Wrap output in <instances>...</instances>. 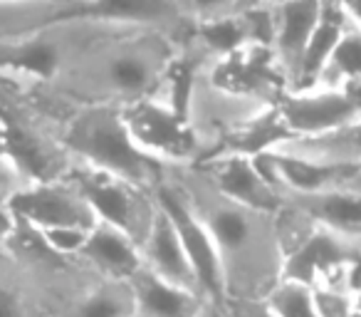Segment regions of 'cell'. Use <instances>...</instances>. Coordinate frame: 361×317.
Instances as JSON below:
<instances>
[{
	"mask_svg": "<svg viewBox=\"0 0 361 317\" xmlns=\"http://www.w3.org/2000/svg\"><path fill=\"white\" fill-rule=\"evenodd\" d=\"M341 189H349V191L361 193V167L351 169V172H349V177H346V181L341 184Z\"/></svg>",
	"mask_w": 361,
	"mask_h": 317,
	"instance_id": "cell-31",
	"label": "cell"
},
{
	"mask_svg": "<svg viewBox=\"0 0 361 317\" xmlns=\"http://www.w3.org/2000/svg\"><path fill=\"white\" fill-rule=\"evenodd\" d=\"M60 144L72 162L129 181L144 191H156L164 167L136 146L119 107H77L60 129Z\"/></svg>",
	"mask_w": 361,
	"mask_h": 317,
	"instance_id": "cell-3",
	"label": "cell"
},
{
	"mask_svg": "<svg viewBox=\"0 0 361 317\" xmlns=\"http://www.w3.org/2000/svg\"><path fill=\"white\" fill-rule=\"evenodd\" d=\"M280 206L297 213L307 226L361 238V193L349 189L297 193L280 191Z\"/></svg>",
	"mask_w": 361,
	"mask_h": 317,
	"instance_id": "cell-12",
	"label": "cell"
},
{
	"mask_svg": "<svg viewBox=\"0 0 361 317\" xmlns=\"http://www.w3.org/2000/svg\"><path fill=\"white\" fill-rule=\"evenodd\" d=\"M57 317H134V292L129 280L97 277L70 297Z\"/></svg>",
	"mask_w": 361,
	"mask_h": 317,
	"instance_id": "cell-21",
	"label": "cell"
},
{
	"mask_svg": "<svg viewBox=\"0 0 361 317\" xmlns=\"http://www.w3.org/2000/svg\"><path fill=\"white\" fill-rule=\"evenodd\" d=\"M344 92H346V95H349V97H354V100L361 104V80H359V82H354V85H349Z\"/></svg>",
	"mask_w": 361,
	"mask_h": 317,
	"instance_id": "cell-33",
	"label": "cell"
},
{
	"mask_svg": "<svg viewBox=\"0 0 361 317\" xmlns=\"http://www.w3.org/2000/svg\"><path fill=\"white\" fill-rule=\"evenodd\" d=\"M270 151L290 156V159H300V162L317 164V167L356 169L361 167V116L341 129L329 131V134L310 136V139L290 136Z\"/></svg>",
	"mask_w": 361,
	"mask_h": 317,
	"instance_id": "cell-17",
	"label": "cell"
},
{
	"mask_svg": "<svg viewBox=\"0 0 361 317\" xmlns=\"http://www.w3.org/2000/svg\"><path fill=\"white\" fill-rule=\"evenodd\" d=\"M208 181L226 198L265 213L280 211V193L257 172L252 156H218L206 164H198Z\"/></svg>",
	"mask_w": 361,
	"mask_h": 317,
	"instance_id": "cell-13",
	"label": "cell"
},
{
	"mask_svg": "<svg viewBox=\"0 0 361 317\" xmlns=\"http://www.w3.org/2000/svg\"><path fill=\"white\" fill-rule=\"evenodd\" d=\"M265 302L277 317H319L314 305V290L290 277H282L265 297Z\"/></svg>",
	"mask_w": 361,
	"mask_h": 317,
	"instance_id": "cell-23",
	"label": "cell"
},
{
	"mask_svg": "<svg viewBox=\"0 0 361 317\" xmlns=\"http://www.w3.org/2000/svg\"><path fill=\"white\" fill-rule=\"evenodd\" d=\"M341 6H344L346 16H349L351 25L361 30V0H341Z\"/></svg>",
	"mask_w": 361,
	"mask_h": 317,
	"instance_id": "cell-28",
	"label": "cell"
},
{
	"mask_svg": "<svg viewBox=\"0 0 361 317\" xmlns=\"http://www.w3.org/2000/svg\"><path fill=\"white\" fill-rule=\"evenodd\" d=\"M156 203L166 211V216L171 218L176 233H178L180 243L186 248V256L191 261L193 270H196L198 285H201L203 295L208 297V302L223 307L226 302V285H223V268H221V258L218 251L213 246L211 236H208L206 226L198 221V216L191 211L180 193L161 177V184L154 191Z\"/></svg>",
	"mask_w": 361,
	"mask_h": 317,
	"instance_id": "cell-7",
	"label": "cell"
},
{
	"mask_svg": "<svg viewBox=\"0 0 361 317\" xmlns=\"http://www.w3.org/2000/svg\"><path fill=\"white\" fill-rule=\"evenodd\" d=\"M62 179H67L82 193V198L94 211L97 221L121 228L141 246L156 213H159V203H156L154 193L77 162L70 164Z\"/></svg>",
	"mask_w": 361,
	"mask_h": 317,
	"instance_id": "cell-5",
	"label": "cell"
},
{
	"mask_svg": "<svg viewBox=\"0 0 361 317\" xmlns=\"http://www.w3.org/2000/svg\"><path fill=\"white\" fill-rule=\"evenodd\" d=\"M25 3H65V0H25Z\"/></svg>",
	"mask_w": 361,
	"mask_h": 317,
	"instance_id": "cell-35",
	"label": "cell"
},
{
	"mask_svg": "<svg viewBox=\"0 0 361 317\" xmlns=\"http://www.w3.org/2000/svg\"><path fill=\"white\" fill-rule=\"evenodd\" d=\"M139 248H141V265L146 270L164 277L166 282H173V285L183 287V290L203 295L201 285H198L196 270H193L191 261L186 256V248H183L173 223H171V218L166 216V211L161 206Z\"/></svg>",
	"mask_w": 361,
	"mask_h": 317,
	"instance_id": "cell-15",
	"label": "cell"
},
{
	"mask_svg": "<svg viewBox=\"0 0 361 317\" xmlns=\"http://www.w3.org/2000/svg\"><path fill=\"white\" fill-rule=\"evenodd\" d=\"M134 292V317H201L211 302L203 295L166 282L141 265L134 277H129Z\"/></svg>",
	"mask_w": 361,
	"mask_h": 317,
	"instance_id": "cell-18",
	"label": "cell"
},
{
	"mask_svg": "<svg viewBox=\"0 0 361 317\" xmlns=\"http://www.w3.org/2000/svg\"><path fill=\"white\" fill-rule=\"evenodd\" d=\"M70 18H87L80 0L65 3H25V0H0V42H11L18 37L50 28Z\"/></svg>",
	"mask_w": 361,
	"mask_h": 317,
	"instance_id": "cell-20",
	"label": "cell"
},
{
	"mask_svg": "<svg viewBox=\"0 0 361 317\" xmlns=\"http://www.w3.org/2000/svg\"><path fill=\"white\" fill-rule=\"evenodd\" d=\"M119 109L131 139L156 164L161 167H196L198 164L196 136L183 112L173 109L169 102L159 97H149Z\"/></svg>",
	"mask_w": 361,
	"mask_h": 317,
	"instance_id": "cell-6",
	"label": "cell"
},
{
	"mask_svg": "<svg viewBox=\"0 0 361 317\" xmlns=\"http://www.w3.org/2000/svg\"><path fill=\"white\" fill-rule=\"evenodd\" d=\"M11 233H13V216L8 213V208H6V211H0V248L8 243Z\"/></svg>",
	"mask_w": 361,
	"mask_h": 317,
	"instance_id": "cell-30",
	"label": "cell"
},
{
	"mask_svg": "<svg viewBox=\"0 0 361 317\" xmlns=\"http://www.w3.org/2000/svg\"><path fill=\"white\" fill-rule=\"evenodd\" d=\"M223 312L226 317H277L265 300H226Z\"/></svg>",
	"mask_w": 361,
	"mask_h": 317,
	"instance_id": "cell-27",
	"label": "cell"
},
{
	"mask_svg": "<svg viewBox=\"0 0 361 317\" xmlns=\"http://www.w3.org/2000/svg\"><path fill=\"white\" fill-rule=\"evenodd\" d=\"M287 0H238V13L252 11V8H277Z\"/></svg>",
	"mask_w": 361,
	"mask_h": 317,
	"instance_id": "cell-29",
	"label": "cell"
},
{
	"mask_svg": "<svg viewBox=\"0 0 361 317\" xmlns=\"http://www.w3.org/2000/svg\"><path fill=\"white\" fill-rule=\"evenodd\" d=\"M87 268L102 277L111 280H129L141 270V248L129 233L111 223L97 221L90 231L80 256Z\"/></svg>",
	"mask_w": 361,
	"mask_h": 317,
	"instance_id": "cell-16",
	"label": "cell"
},
{
	"mask_svg": "<svg viewBox=\"0 0 361 317\" xmlns=\"http://www.w3.org/2000/svg\"><path fill=\"white\" fill-rule=\"evenodd\" d=\"M178 52V40L154 30L114 28L65 75L42 85L72 107H126L156 97Z\"/></svg>",
	"mask_w": 361,
	"mask_h": 317,
	"instance_id": "cell-2",
	"label": "cell"
},
{
	"mask_svg": "<svg viewBox=\"0 0 361 317\" xmlns=\"http://www.w3.org/2000/svg\"><path fill=\"white\" fill-rule=\"evenodd\" d=\"M356 317H361V315H356Z\"/></svg>",
	"mask_w": 361,
	"mask_h": 317,
	"instance_id": "cell-36",
	"label": "cell"
},
{
	"mask_svg": "<svg viewBox=\"0 0 361 317\" xmlns=\"http://www.w3.org/2000/svg\"><path fill=\"white\" fill-rule=\"evenodd\" d=\"M361 80V30L349 28L339 40L336 50L331 52L329 62L322 70L317 87L324 90H346L349 85Z\"/></svg>",
	"mask_w": 361,
	"mask_h": 317,
	"instance_id": "cell-22",
	"label": "cell"
},
{
	"mask_svg": "<svg viewBox=\"0 0 361 317\" xmlns=\"http://www.w3.org/2000/svg\"><path fill=\"white\" fill-rule=\"evenodd\" d=\"M349 28L354 25H351L349 16H346L344 6H341V0H324L319 23H317L310 45L305 50V57H302L300 75H297V85L292 92L314 90L317 82H319L322 70L326 67L331 52L336 50V45H339V40L346 35Z\"/></svg>",
	"mask_w": 361,
	"mask_h": 317,
	"instance_id": "cell-19",
	"label": "cell"
},
{
	"mask_svg": "<svg viewBox=\"0 0 361 317\" xmlns=\"http://www.w3.org/2000/svg\"><path fill=\"white\" fill-rule=\"evenodd\" d=\"M275 107L245 95H235L223 87L213 85L206 75H198L188 92L186 119L198 144V164L218 156V151L238 136L243 129L260 119ZM196 164V167H198Z\"/></svg>",
	"mask_w": 361,
	"mask_h": 317,
	"instance_id": "cell-4",
	"label": "cell"
},
{
	"mask_svg": "<svg viewBox=\"0 0 361 317\" xmlns=\"http://www.w3.org/2000/svg\"><path fill=\"white\" fill-rule=\"evenodd\" d=\"M35 231V228H32ZM92 228H80V226H57V228H42L35 231L40 236V241L50 248L52 253L62 258H77L85 248L87 238H90Z\"/></svg>",
	"mask_w": 361,
	"mask_h": 317,
	"instance_id": "cell-24",
	"label": "cell"
},
{
	"mask_svg": "<svg viewBox=\"0 0 361 317\" xmlns=\"http://www.w3.org/2000/svg\"><path fill=\"white\" fill-rule=\"evenodd\" d=\"M354 307H356V315H361V282L354 290Z\"/></svg>",
	"mask_w": 361,
	"mask_h": 317,
	"instance_id": "cell-34",
	"label": "cell"
},
{
	"mask_svg": "<svg viewBox=\"0 0 361 317\" xmlns=\"http://www.w3.org/2000/svg\"><path fill=\"white\" fill-rule=\"evenodd\" d=\"M8 213L35 231L57 226L92 228L97 223L90 203L67 179L27 184L8 201Z\"/></svg>",
	"mask_w": 361,
	"mask_h": 317,
	"instance_id": "cell-9",
	"label": "cell"
},
{
	"mask_svg": "<svg viewBox=\"0 0 361 317\" xmlns=\"http://www.w3.org/2000/svg\"><path fill=\"white\" fill-rule=\"evenodd\" d=\"M25 186H27V179L20 174V169L8 156H0V211H6L8 201Z\"/></svg>",
	"mask_w": 361,
	"mask_h": 317,
	"instance_id": "cell-26",
	"label": "cell"
},
{
	"mask_svg": "<svg viewBox=\"0 0 361 317\" xmlns=\"http://www.w3.org/2000/svg\"><path fill=\"white\" fill-rule=\"evenodd\" d=\"M164 179L206 226L221 258L226 300H265L285 275L275 213L226 198L201 167H164Z\"/></svg>",
	"mask_w": 361,
	"mask_h": 317,
	"instance_id": "cell-1",
	"label": "cell"
},
{
	"mask_svg": "<svg viewBox=\"0 0 361 317\" xmlns=\"http://www.w3.org/2000/svg\"><path fill=\"white\" fill-rule=\"evenodd\" d=\"M87 18L134 30H154L183 40L191 23L183 18L176 0H80Z\"/></svg>",
	"mask_w": 361,
	"mask_h": 317,
	"instance_id": "cell-11",
	"label": "cell"
},
{
	"mask_svg": "<svg viewBox=\"0 0 361 317\" xmlns=\"http://www.w3.org/2000/svg\"><path fill=\"white\" fill-rule=\"evenodd\" d=\"M275 109L282 129L295 139L329 134L361 116V104L354 97H349L344 90H324V87L287 92Z\"/></svg>",
	"mask_w": 361,
	"mask_h": 317,
	"instance_id": "cell-8",
	"label": "cell"
},
{
	"mask_svg": "<svg viewBox=\"0 0 361 317\" xmlns=\"http://www.w3.org/2000/svg\"><path fill=\"white\" fill-rule=\"evenodd\" d=\"M176 3L191 25L223 20L238 13V0H176Z\"/></svg>",
	"mask_w": 361,
	"mask_h": 317,
	"instance_id": "cell-25",
	"label": "cell"
},
{
	"mask_svg": "<svg viewBox=\"0 0 361 317\" xmlns=\"http://www.w3.org/2000/svg\"><path fill=\"white\" fill-rule=\"evenodd\" d=\"M201 317H226V312H223V307H218V305H208L206 310H203V315Z\"/></svg>",
	"mask_w": 361,
	"mask_h": 317,
	"instance_id": "cell-32",
	"label": "cell"
},
{
	"mask_svg": "<svg viewBox=\"0 0 361 317\" xmlns=\"http://www.w3.org/2000/svg\"><path fill=\"white\" fill-rule=\"evenodd\" d=\"M324 0H287L275 8V60L287 80L290 92L297 85L305 50L322 16Z\"/></svg>",
	"mask_w": 361,
	"mask_h": 317,
	"instance_id": "cell-14",
	"label": "cell"
},
{
	"mask_svg": "<svg viewBox=\"0 0 361 317\" xmlns=\"http://www.w3.org/2000/svg\"><path fill=\"white\" fill-rule=\"evenodd\" d=\"M361 263V238L341 236L326 228H312V233L285 258V275L305 285H317L324 277Z\"/></svg>",
	"mask_w": 361,
	"mask_h": 317,
	"instance_id": "cell-10",
	"label": "cell"
}]
</instances>
